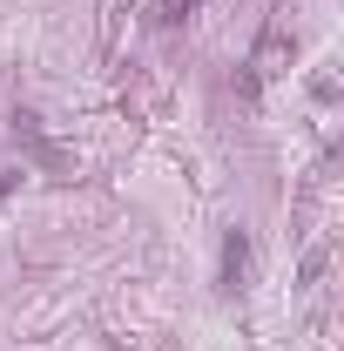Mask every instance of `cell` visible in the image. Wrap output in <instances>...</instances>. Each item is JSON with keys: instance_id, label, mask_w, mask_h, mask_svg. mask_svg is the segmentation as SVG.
<instances>
[{"instance_id": "obj_4", "label": "cell", "mask_w": 344, "mask_h": 351, "mask_svg": "<svg viewBox=\"0 0 344 351\" xmlns=\"http://www.w3.org/2000/svg\"><path fill=\"white\" fill-rule=\"evenodd\" d=\"M21 176H27V169H0V203H7V196L21 189Z\"/></svg>"}, {"instance_id": "obj_2", "label": "cell", "mask_w": 344, "mask_h": 351, "mask_svg": "<svg viewBox=\"0 0 344 351\" xmlns=\"http://www.w3.org/2000/svg\"><path fill=\"white\" fill-rule=\"evenodd\" d=\"M243 277H250V237L230 230V237H223V291H236Z\"/></svg>"}, {"instance_id": "obj_3", "label": "cell", "mask_w": 344, "mask_h": 351, "mask_svg": "<svg viewBox=\"0 0 344 351\" xmlns=\"http://www.w3.org/2000/svg\"><path fill=\"white\" fill-rule=\"evenodd\" d=\"M196 7H203V0H162V21H189Z\"/></svg>"}, {"instance_id": "obj_1", "label": "cell", "mask_w": 344, "mask_h": 351, "mask_svg": "<svg viewBox=\"0 0 344 351\" xmlns=\"http://www.w3.org/2000/svg\"><path fill=\"white\" fill-rule=\"evenodd\" d=\"M284 61H291V34H284V21H270L263 27V41H257V54H250V75H243V95H257L270 75H284Z\"/></svg>"}]
</instances>
